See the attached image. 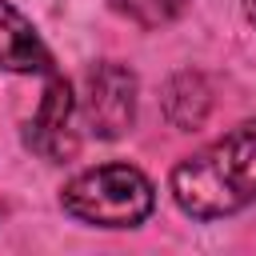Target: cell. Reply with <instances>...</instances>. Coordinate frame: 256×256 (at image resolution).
<instances>
[{
  "label": "cell",
  "instance_id": "cell-1",
  "mask_svg": "<svg viewBox=\"0 0 256 256\" xmlns=\"http://www.w3.org/2000/svg\"><path fill=\"white\" fill-rule=\"evenodd\" d=\"M172 200L192 220H220L256 200V120L236 124L172 168Z\"/></svg>",
  "mask_w": 256,
  "mask_h": 256
},
{
  "label": "cell",
  "instance_id": "cell-2",
  "mask_svg": "<svg viewBox=\"0 0 256 256\" xmlns=\"http://www.w3.org/2000/svg\"><path fill=\"white\" fill-rule=\"evenodd\" d=\"M60 204L68 216L92 228H136L148 220L156 192L152 180L132 164H96L64 184Z\"/></svg>",
  "mask_w": 256,
  "mask_h": 256
},
{
  "label": "cell",
  "instance_id": "cell-3",
  "mask_svg": "<svg viewBox=\"0 0 256 256\" xmlns=\"http://www.w3.org/2000/svg\"><path fill=\"white\" fill-rule=\"evenodd\" d=\"M80 116L104 140L124 136L132 128V120H136V76L124 64H112V60L108 64H96L84 76Z\"/></svg>",
  "mask_w": 256,
  "mask_h": 256
},
{
  "label": "cell",
  "instance_id": "cell-4",
  "mask_svg": "<svg viewBox=\"0 0 256 256\" xmlns=\"http://www.w3.org/2000/svg\"><path fill=\"white\" fill-rule=\"evenodd\" d=\"M76 96H72V84L56 72H48V84H44V96L36 104V116L28 124V144L44 156V160H68L76 152Z\"/></svg>",
  "mask_w": 256,
  "mask_h": 256
},
{
  "label": "cell",
  "instance_id": "cell-5",
  "mask_svg": "<svg viewBox=\"0 0 256 256\" xmlns=\"http://www.w3.org/2000/svg\"><path fill=\"white\" fill-rule=\"evenodd\" d=\"M0 72H20V76H32V72L48 76V72H56L40 32L8 0H0Z\"/></svg>",
  "mask_w": 256,
  "mask_h": 256
},
{
  "label": "cell",
  "instance_id": "cell-6",
  "mask_svg": "<svg viewBox=\"0 0 256 256\" xmlns=\"http://www.w3.org/2000/svg\"><path fill=\"white\" fill-rule=\"evenodd\" d=\"M208 108H212V92H208L204 76H196V72H180L168 84V92H164V112H168V120L180 132L200 128L204 116H208Z\"/></svg>",
  "mask_w": 256,
  "mask_h": 256
},
{
  "label": "cell",
  "instance_id": "cell-7",
  "mask_svg": "<svg viewBox=\"0 0 256 256\" xmlns=\"http://www.w3.org/2000/svg\"><path fill=\"white\" fill-rule=\"evenodd\" d=\"M108 4L140 28H164L188 8V0H108Z\"/></svg>",
  "mask_w": 256,
  "mask_h": 256
},
{
  "label": "cell",
  "instance_id": "cell-8",
  "mask_svg": "<svg viewBox=\"0 0 256 256\" xmlns=\"http://www.w3.org/2000/svg\"><path fill=\"white\" fill-rule=\"evenodd\" d=\"M248 20L256 24V0H248Z\"/></svg>",
  "mask_w": 256,
  "mask_h": 256
}]
</instances>
